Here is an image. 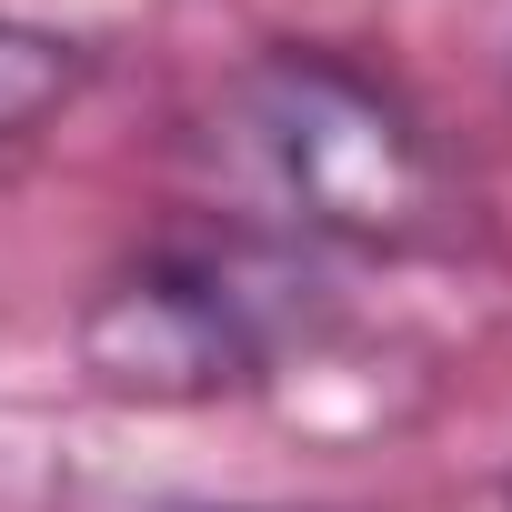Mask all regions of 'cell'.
Returning a JSON list of instances; mask_svg holds the SVG:
<instances>
[{"mask_svg":"<svg viewBox=\"0 0 512 512\" xmlns=\"http://www.w3.org/2000/svg\"><path fill=\"white\" fill-rule=\"evenodd\" d=\"M201 512H272V502H201Z\"/></svg>","mask_w":512,"mask_h":512,"instance_id":"cell-4","label":"cell"},{"mask_svg":"<svg viewBox=\"0 0 512 512\" xmlns=\"http://www.w3.org/2000/svg\"><path fill=\"white\" fill-rule=\"evenodd\" d=\"M91 81V51L51 21H11L0 11V151H21L41 121H61Z\"/></svg>","mask_w":512,"mask_h":512,"instance_id":"cell-3","label":"cell"},{"mask_svg":"<svg viewBox=\"0 0 512 512\" xmlns=\"http://www.w3.org/2000/svg\"><path fill=\"white\" fill-rule=\"evenodd\" d=\"M272 352H282V322L231 251H141L71 322L81 382L101 402H131V412L231 402L272 372Z\"/></svg>","mask_w":512,"mask_h":512,"instance_id":"cell-2","label":"cell"},{"mask_svg":"<svg viewBox=\"0 0 512 512\" xmlns=\"http://www.w3.org/2000/svg\"><path fill=\"white\" fill-rule=\"evenodd\" d=\"M502 512H512V472H502Z\"/></svg>","mask_w":512,"mask_h":512,"instance_id":"cell-5","label":"cell"},{"mask_svg":"<svg viewBox=\"0 0 512 512\" xmlns=\"http://www.w3.org/2000/svg\"><path fill=\"white\" fill-rule=\"evenodd\" d=\"M221 141L241 151L262 211L332 251H452L472 191L432 121L342 51H262L221 91Z\"/></svg>","mask_w":512,"mask_h":512,"instance_id":"cell-1","label":"cell"}]
</instances>
